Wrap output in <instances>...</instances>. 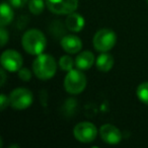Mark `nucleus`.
<instances>
[{
	"label": "nucleus",
	"instance_id": "10",
	"mask_svg": "<svg viewBox=\"0 0 148 148\" xmlns=\"http://www.w3.org/2000/svg\"><path fill=\"white\" fill-rule=\"evenodd\" d=\"M61 46L67 53L76 54L82 48V41L75 35H66L62 38Z\"/></svg>",
	"mask_w": 148,
	"mask_h": 148
},
{
	"label": "nucleus",
	"instance_id": "22",
	"mask_svg": "<svg viewBox=\"0 0 148 148\" xmlns=\"http://www.w3.org/2000/svg\"><path fill=\"white\" fill-rule=\"evenodd\" d=\"M0 76H1V86H3L4 85V82H5V78H6V75H5V72H4V68H2L1 69V71H0Z\"/></svg>",
	"mask_w": 148,
	"mask_h": 148
},
{
	"label": "nucleus",
	"instance_id": "19",
	"mask_svg": "<svg viewBox=\"0 0 148 148\" xmlns=\"http://www.w3.org/2000/svg\"><path fill=\"white\" fill-rule=\"evenodd\" d=\"M8 105H10V99H9L8 97H6L5 95H0V110L3 111L5 110Z\"/></svg>",
	"mask_w": 148,
	"mask_h": 148
},
{
	"label": "nucleus",
	"instance_id": "14",
	"mask_svg": "<svg viewBox=\"0 0 148 148\" xmlns=\"http://www.w3.org/2000/svg\"><path fill=\"white\" fill-rule=\"evenodd\" d=\"M0 13H1V16H0V25H1V27H5V25H9L13 21L14 12H13L10 4H8V3L6 2L1 3Z\"/></svg>",
	"mask_w": 148,
	"mask_h": 148
},
{
	"label": "nucleus",
	"instance_id": "5",
	"mask_svg": "<svg viewBox=\"0 0 148 148\" xmlns=\"http://www.w3.org/2000/svg\"><path fill=\"white\" fill-rule=\"evenodd\" d=\"M9 99H10V106L12 107V109L21 111V110L27 109L33 103L34 95L29 89L18 87L11 91Z\"/></svg>",
	"mask_w": 148,
	"mask_h": 148
},
{
	"label": "nucleus",
	"instance_id": "9",
	"mask_svg": "<svg viewBox=\"0 0 148 148\" xmlns=\"http://www.w3.org/2000/svg\"><path fill=\"white\" fill-rule=\"evenodd\" d=\"M99 135L103 142L111 145H116L122 140V133L117 127L111 124L103 125L99 129Z\"/></svg>",
	"mask_w": 148,
	"mask_h": 148
},
{
	"label": "nucleus",
	"instance_id": "11",
	"mask_svg": "<svg viewBox=\"0 0 148 148\" xmlns=\"http://www.w3.org/2000/svg\"><path fill=\"white\" fill-rule=\"evenodd\" d=\"M84 18L79 13H76L74 11V12L67 14V17L65 19V25L69 31L73 32V33H78L84 27Z\"/></svg>",
	"mask_w": 148,
	"mask_h": 148
},
{
	"label": "nucleus",
	"instance_id": "2",
	"mask_svg": "<svg viewBox=\"0 0 148 148\" xmlns=\"http://www.w3.org/2000/svg\"><path fill=\"white\" fill-rule=\"evenodd\" d=\"M33 70L35 75L42 80L51 79L57 70L56 61L49 54H40L33 63Z\"/></svg>",
	"mask_w": 148,
	"mask_h": 148
},
{
	"label": "nucleus",
	"instance_id": "13",
	"mask_svg": "<svg viewBox=\"0 0 148 148\" xmlns=\"http://www.w3.org/2000/svg\"><path fill=\"white\" fill-rule=\"evenodd\" d=\"M114 57L111 54H108L107 52H101V55L97 57L95 65L97 68L101 72H108L113 68L114 66Z\"/></svg>",
	"mask_w": 148,
	"mask_h": 148
},
{
	"label": "nucleus",
	"instance_id": "16",
	"mask_svg": "<svg viewBox=\"0 0 148 148\" xmlns=\"http://www.w3.org/2000/svg\"><path fill=\"white\" fill-rule=\"evenodd\" d=\"M45 8V2L44 0H29V9L34 14H41Z\"/></svg>",
	"mask_w": 148,
	"mask_h": 148
},
{
	"label": "nucleus",
	"instance_id": "1",
	"mask_svg": "<svg viewBox=\"0 0 148 148\" xmlns=\"http://www.w3.org/2000/svg\"><path fill=\"white\" fill-rule=\"evenodd\" d=\"M21 45L25 51L31 55H40L47 47V39L39 29H29L21 38Z\"/></svg>",
	"mask_w": 148,
	"mask_h": 148
},
{
	"label": "nucleus",
	"instance_id": "20",
	"mask_svg": "<svg viewBox=\"0 0 148 148\" xmlns=\"http://www.w3.org/2000/svg\"><path fill=\"white\" fill-rule=\"evenodd\" d=\"M0 38H1V47H4L5 44H6L7 41H8V32L4 29V27H1Z\"/></svg>",
	"mask_w": 148,
	"mask_h": 148
},
{
	"label": "nucleus",
	"instance_id": "7",
	"mask_svg": "<svg viewBox=\"0 0 148 148\" xmlns=\"http://www.w3.org/2000/svg\"><path fill=\"white\" fill-rule=\"evenodd\" d=\"M46 4L55 14H69L77 9L78 0H46Z\"/></svg>",
	"mask_w": 148,
	"mask_h": 148
},
{
	"label": "nucleus",
	"instance_id": "8",
	"mask_svg": "<svg viewBox=\"0 0 148 148\" xmlns=\"http://www.w3.org/2000/svg\"><path fill=\"white\" fill-rule=\"evenodd\" d=\"M1 66L5 70L10 72L18 71L23 67V60L21 55L15 50H6L1 55Z\"/></svg>",
	"mask_w": 148,
	"mask_h": 148
},
{
	"label": "nucleus",
	"instance_id": "15",
	"mask_svg": "<svg viewBox=\"0 0 148 148\" xmlns=\"http://www.w3.org/2000/svg\"><path fill=\"white\" fill-rule=\"evenodd\" d=\"M136 95H137V97L139 99L140 101L148 106V81L141 83L137 87Z\"/></svg>",
	"mask_w": 148,
	"mask_h": 148
},
{
	"label": "nucleus",
	"instance_id": "6",
	"mask_svg": "<svg viewBox=\"0 0 148 148\" xmlns=\"http://www.w3.org/2000/svg\"><path fill=\"white\" fill-rule=\"evenodd\" d=\"M73 135L81 143H90L97 138V129L90 122H81L74 127Z\"/></svg>",
	"mask_w": 148,
	"mask_h": 148
},
{
	"label": "nucleus",
	"instance_id": "18",
	"mask_svg": "<svg viewBox=\"0 0 148 148\" xmlns=\"http://www.w3.org/2000/svg\"><path fill=\"white\" fill-rule=\"evenodd\" d=\"M18 76L21 80L29 81V79L32 78V72H31V70L27 69V68L21 67V69L18 70Z\"/></svg>",
	"mask_w": 148,
	"mask_h": 148
},
{
	"label": "nucleus",
	"instance_id": "17",
	"mask_svg": "<svg viewBox=\"0 0 148 148\" xmlns=\"http://www.w3.org/2000/svg\"><path fill=\"white\" fill-rule=\"evenodd\" d=\"M74 64H75V62L70 56H62L59 60V66L63 71L69 72L70 70L73 69Z\"/></svg>",
	"mask_w": 148,
	"mask_h": 148
},
{
	"label": "nucleus",
	"instance_id": "23",
	"mask_svg": "<svg viewBox=\"0 0 148 148\" xmlns=\"http://www.w3.org/2000/svg\"><path fill=\"white\" fill-rule=\"evenodd\" d=\"M147 2H148V0H147Z\"/></svg>",
	"mask_w": 148,
	"mask_h": 148
},
{
	"label": "nucleus",
	"instance_id": "4",
	"mask_svg": "<svg viewBox=\"0 0 148 148\" xmlns=\"http://www.w3.org/2000/svg\"><path fill=\"white\" fill-rule=\"evenodd\" d=\"M117 42L115 32L109 29H103L97 32L93 37V47L97 51L108 52L113 49Z\"/></svg>",
	"mask_w": 148,
	"mask_h": 148
},
{
	"label": "nucleus",
	"instance_id": "21",
	"mask_svg": "<svg viewBox=\"0 0 148 148\" xmlns=\"http://www.w3.org/2000/svg\"><path fill=\"white\" fill-rule=\"evenodd\" d=\"M29 0H9V3H10L11 6L16 7V8H21L23 7Z\"/></svg>",
	"mask_w": 148,
	"mask_h": 148
},
{
	"label": "nucleus",
	"instance_id": "12",
	"mask_svg": "<svg viewBox=\"0 0 148 148\" xmlns=\"http://www.w3.org/2000/svg\"><path fill=\"white\" fill-rule=\"evenodd\" d=\"M95 55L89 51L81 52L76 58H75V65L80 70H87L95 63Z\"/></svg>",
	"mask_w": 148,
	"mask_h": 148
},
{
	"label": "nucleus",
	"instance_id": "3",
	"mask_svg": "<svg viewBox=\"0 0 148 148\" xmlns=\"http://www.w3.org/2000/svg\"><path fill=\"white\" fill-rule=\"evenodd\" d=\"M86 86V77L80 69H72L67 73L64 79V87L71 95H78Z\"/></svg>",
	"mask_w": 148,
	"mask_h": 148
}]
</instances>
